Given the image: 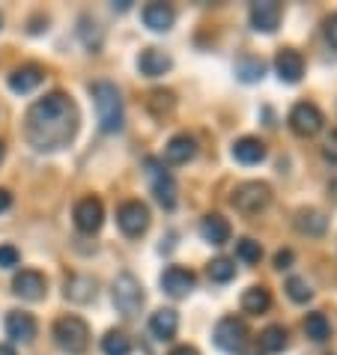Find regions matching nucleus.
I'll return each mask as SVG.
<instances>
[{
  "instance_id": "1",
  "label": "nucleus",
  "mask_w": 337,
  "mask_h": 355,
  "mask_svg": "<svg viewBox=\"0 0 337 355\" xmlns=\"http://www.w3.org/2000/svg\"><path fill=\"white\" fill-rule=\"evenodd\" d=\"M78 123H81V114H78L72 96L57 90L27 107L24 137L39 153H57L72 144V137L78 135Z\"/></svg>"
},
{
  "instance_id": "2",
  "label": "nucleus",
  "mask_w": 337,
  "mask_h": 355,
  "mask_svg": "<svg viewBox=\"0 0 337 355\" xmlns=\"http://www.w3.org/2000/svg\"><path fill=\"white\" fill-rule=\"evenodd\" d=\"M93 93V105H96V116H98V129L114 135L123 129V96L116 90V84L111 81H96L90 87Z\"/></svg>"
},
{
  "instance_id": "3",
  "label": "nucleus",
  "mask_w": 337,
  "mask_h": 355,
  "mask_svg": "<svg viewBox=\"0 0 337 355\" xmlns=\"http://www.w3.org/2000/svg\"><path fill=\"white\" fill-rule=\"evenodd\" d=\"M51 334H54L57 347L69 355H84L87 347H90V325H87L81 317H72V313L57 320Z\"/></svg>"
},
{
  "instance_id": "4",
  "label": "nucleus",
  "mask_w": 337,
  "mask_h": 355,
  "mask_svg": "<svg viewBox=\"0 0 337 355\" xmlns=\"http://www.w3.org/2000/svg\"><path fill=\"white\" fill-rule=\"evenodd\" d=\"M114 308L120 311L126 320H135L137 313H141V308H144V287H141V281H137L132 272L116 275V281H114Z\"/></svg>"
},
{
  "instance_id": "5",
  "label": "nucleus",
  "mask_w": 337,
  "mask_h": 355,
  "mask_svg": "<svg viewBox=\"0 0 337 355\" xmlns=\"http://www.w3.org/2000/svg\"><path fill=\"white\" fill-rule=\"evenodd\" d=\"M269 200H272V189H269L266 182H257V180L236 185L233 197H230V203H233L239 212H245V215L263 212L266 206H269Z\"/></svg>"
},
{
  "instance_id": "6",
  "label": "nucleus",
  "mask_w": 337,
  "mask_h": 355,
  "mask_svg": "<svg viewBox=\"0 0 337 355\" xmlns=\"http://www.w3.org/2000/svg\"><path fill=\"white\" fill-rule=\"evenodd\" d=\"M146 180H150L153 185V194H155V200L164 206V209H173L176 206V182H173V176L164 171V164L158 162V159H146Z\"/></svg>"
},
{
  "instance_id": "7",
  "label": "nucleus",
  "mask_w": 337,
  "mask_h": 355,
  "mask_svg": "<svg viewBox=\"0 0 337 355\" xmlns=\"http://www.w3.org/2000/svg\"><path fill=\"white\" fill-rule=\"evenodd\" d=\"M116 224H120V230L128 236V239H137V236H144L146 227H150V209H146V203H141V200H126L120 209H116Z\"/></svg>"
},
{
  "instance_id": "8",
  "label": "nucleus",
  "mask_w": 337,
  "mask_h": 355,
  "mask_svg": "<svg viewBox=\"0 0 337 355\" xmlns=\"http://www.w3.org/2000/svg\"><path fill=\"white\" fill-rule=\"evenodd\" d=\"M212 340H215V347L221 352H239V349H245V343H248V329H245L242 320L224 317L221 322L215 325Z\"/></svg>"
},
{
  "instance_id": "9",
  "label": "nucleus",
  "mask_w": 337,
  "mask_h": 355,
  "mask_svg": "<svg viewBox=\"0 0 337 355\" xmlns=\"http://www.w3.org/2000/svg\"><path fill=\"white\" fill-rule=\"evenodd\" d=\"M322 111L316 107L313 102H299L290 111V129L299 135V137H313V135H320L322 129Z\"/></svg>"
},
{
  "instance_id": "10",
  "label": "nucleus",
  "mask_w": 337,
  "mask_h": 355,
  "mask_svg": "<svg viewBox=\"0 0 337 355\" xmlns=\"http://www.w3.org/2000/svg\"><path fill=\"white\" fill-rule=\"evenodd\" d=\"M72 221L81 233H96L105 221V206L98 197H81L72 209Z\"/></svg>"
},
{
  "instance_id": "11",
  "label": "nucleus",
  "mask_w": 337,
  "mask_h": 355,
  "mask_svg": "<svg viewBox=\"0 0 337 355\" xmlns=\"http://www.w3.org/2000/svg\"><path fill=\"white\" fill-rule=\"evenodd\" d=\"M12 293L18 295V299H24V302H39V299H45V293H48V281H45L42 272L21 269L12 278Z\"/></svg>"
},
{
  "instance_id": "12",
  "label": "nucleus",
  "mask_w": 337,
  "mask_h": 355,
  "mask_svg": "<svg viewBox=\"0 0 337 355\" xmlns=\"http://www.w3.org/2000/svg\"><path fill=\"white\" fill-rule=\"evenodd\" d=\"M194 272L191 269H182V266H171V269H164L162 275V290L171 295V299H185L188 293L194 290Z\"/></svg>"
},
{
  "instance_id": "13",
  "label": "nucleus",
  "mask_w": 337,
  "mask_h": 355,
  "mask_svg": "<svg viewBox=\"0 0 337 355\" xmlns=\"http://www.w3.org/2000/svg\"><path fill=\"white\" fill-rule=\"evenodd\" d=\"M281 3H275V0H257L251 3V27L260 33H275L281 24Z\"/></svg>"
},
{
  "instance_id": "14",
  "label": "nucleus",
  "mask_w": 337,
  "mask_h": 355,
  "mask_svg": "<svg viewBox=\"0 0 337 355\" xmlns=\"http://www.w3.org/2000/svg\"><path fill=\"white\" fill-rule=\"evenodd\" d=\"M36 331H39V325H36L33 313H27V311H9L6 313V334L15 343H33Z\"/></svg>"
},
{
  "instance_id": "15",
  "label": "nucleus",
  "mask_w": 337,
  "mask_h": 355,
  "mask_svg": "<svg viewBox=\"0 0 337 355\" xmlns=\"http://www.w3.org/2000/svg\"><path fill=\"white\" fill-rule=\"evenodd\" d=\"M275 72L281 78L284 84H299L302 75H304V60L299 51H293V48H284V51H277L275 57Z\"/></svg>"
},
{
  "instance_id": "16",
  "label": "nucleus",
  "mask_w": 337,
  "mask_h": 355,
  "mask_svg": "<svg viewBox=\"0 0 337 355\" xmlns=\"http://www.w3.org/2000/svg\"><path fill=\"white\" fill-rule=\"evenodd\" d=\"M96 293H98V284L90 275H72V278H66V284H63V295L72 304H90L96 299Z\"/></svg>"
},
{
  "instance_id": "17",
  "label": "nucleus",
  "mask_w": 337,
  "mask_h": 355,
  "mask_svg": "<svg viewBox=\"0 0 337 355\" xmlns=\"http://www.w3.org/2000/svg\"><path fill=\"white\" fill-rule=\"evenodd\" d=\"M42 81H45V69L36 66V63H27V66H18L15 72L9 75V90L12 93H33Z\"/></svg>"
},
{
  "instance_id": "18",
  "label": "nucleus",
  "mask_w": 337,
  "mask_h": 355,
  "mask_svg": "<svg viewBox=\"0 0 337 355\" xmlns=\"http://www.w3.org/2000/svg\"><path fill=\"white\" fill-rule=\"evenodd\" d=\"M171 54L162 51V48H144L141 57H137V69H141V75L146 78H162L164 72H171Z\"/></svg>"
},
{
  "instance_id": "19",
  "label": "nucleus",
  "mask_w": 337,
  "mask_h": 355,
  "mask_svg": "<svg viewBox=\"0 0 337 355\" xmlns=\"http://www.w3.org/2000/svg\"><path fill=\"white\" fill-rule=\"evenodd\" d=\"M197 155V141L191 135H173L164 146V159L167 164H188Z\"/></svg>"
},
{
  "instance_id": "20",
  "label": "nucleus",
  "mask_w": 337,
  "mask_h": 355,
  "mask_svg": "<svg viewBox=\"0 0 337 355\" xmlns=\"http://www.w3.org/2000/svg\"><path fill=\"white\" fill-rule=\"evenodd\" d=\"M173 21H176L173 6H167V3H150V6H144V24L150 27V31L167 33L173 27Z\"/></svg>"
},
{
  "instance_id": "21",
  "label": "nucleus",
  "mask_w": 337,
  "mask_h": 355,
  "mask_svg": "<svg viewBox=\"0 0 337 355\" xmlns=\"http://www.w3.org/2000/svg\"><path fill=\"white\" fill-rule=\"evenodd\" d=\"M150 331L155 334L158 340H173L176 331H180V313H176L173 308L155 311L153 320H150Z\"/></svg>"
},
{
  "instance_id": "22",
  "label": "nucleus",
  "mask_w": 337,
  "mask_h": 355,
  "mask_svg": "<svg viewBox=\"0 0 337 355\" xmlns=\"http://www.w3.org/2000/svg\"><path fill=\"white\" fill-rule=\"evenodd\" d=\"M200 236H203V242H209V245H224V242H230V221L224 218V215H206V218L200 221Z\"/></svg>"
},
{
  "instance_id": "23",
  "label": "nucleus",
  "mask_w": 337,
  "mask_h": 355,
  "mask_svg": "<svg viewBox=\"0 0 337 355\" xmlns=\"http://www.w3.org/2000/svg\"><path fill=\"white\" fill-rule=\"evenodd\" d=\"M233 159L239 164H260L266 159V144L260 137H239L233 144Z\"/></svg>"
},
{
  "instance_id": "24",
  "label": "nucleus",
  "mask_w": 337,
  "mask_h": 355,
  "mask_svg": "<svg viewBox=\"0 0 337 355\" xmlns=\"http://www.w3.org/2000/svg\"><path fill=\"white\" fill-rule=\"evenodd\" d=\"M325 227H329V218L320 209H299L295 212V230L304 236H322Z\"/></svg>"
},
{
  "instance_id": "25",
  "label": "nucleus",
  "mask_w": 337,
  "mask_h": 355,
  "mask_svg": "<svg viewBox=\"0 0 337 355\" xmlns=\"http://www.w3.org/2000/svg\"><path fill=\"white\" fill-rule=\"evenodd\" d=\"M272 308V293L266 287H248L242 293V311L245 313H254V317H260Z\"/></svg>"
},
{
  "instance_id": "26",
  "label": "nucleus",
  "mask_w": 337,
  "mask_h": 355,
  "mask_svg": "<svg viewBox=\"0 0 337 355\" xmlns=\"http://www.w3.org/2000/svg\"><path fill=\"white\" fill-rule=\"evenodd\" d=\"M260 347L266 352H284L286 347H290V334H286L284 325H269V329H263L260 334Z\"/></svg>"
},
{
  "instance_id": "27",
  "label": "nucleus",
  "mask_w": 337,
  "mask_h": 355,
  "mask_svg": "<svg viewBox=\"0 0 337 355\" xmlns=\"http://www.w3.org/2000/svg\"><path fill=\"white\" fill-rule=\"evenodd\" d=\"M266 72V63L260 60V57H251V54H245L236 60V75H239V81L245 84H254V81H260Z\"/></svg>"
},
{
  "instance_id": "28",
  "label": "nucleus",
  "mask_w": 337,
  "mask_h": 355,
  "mask_svg": "<svg viewBox=\"0 0 337 355\" xmlns=\"http://www.w3.org/2000/svg\"><path fill=\"white\" fill-rule=\"evenodd\" d=\"M102 352L105 355H132V338L120 329H111L102 338Z\"/></svg>"
},
{
  "instance_id": "29",
  "label": "nucleus",
  "mask_w": 337,
  "mask_h": 355,
  "mask_svg": "<svg viewBox=\"0 0 337 355\" xmlns=\"http://www.w3.org/2000/svg\"><path fill=\"white\" fill-rule=\"evenodd\" d=\"M304 334L311 338L313 343H322V340H329V334H331V325H329V317L325 313H307V320H304Z\"/></svg>"
},
{
  "instance_id": "30",
  "label": "nucleus",
  "mask_w": 337,
  "mask_h": 355,
  "mask_svg": "<svg viewBox=\"0 0 337 355\" xmlns=\"http://www.w3.org/2000/svg\"><path fill=\"white\" fill-rule=\"evenodd\" d=\"M209 278L218 281V284L233 281L236 278V260H230V257H215L209 263Z\"/></svg>"
},
{
  "instance_id": "31",
  "label": "nucleus",
  "mask_w": 337,
  "mask_h": 355,
  "mask_svg": "<svg viewBox=\"0 0 337 355\" xmlns=\"http://www.w3.org/2000/svg\"><path fill=\"white\" fill-rule=\"evenodd\" d=\"M78 33H81L84 45L90 48L93 54L102 51V31H98V24H96V21H90V18H81V27H78Z\"/></svg>"
},
{
  "instance_id": "32",
  "label": "nucleus",
  "mask_w": 337,
  "mask_h": 355,
  "mask_svg": "<svg viewBox=\"0 0 337 355\" xmlns=\"http://www.w3.org/2000/svg\"><path fill=\"white\" fill-rule=\"evenodd\" d=\"M146 105H150V111L155 114V116H164V114H171L173 111V93L171 90H153L150 93V102H146Z\"/></svg>"
},
{
  "instance_id": "33",
  "label": "nucleus",
  "mask_w": 337,
  "mask_h": 355,
  "mask_svg": "<svg viewBox=\"0 0 337 355\" xmlns=\"http://www.w3.org/2000/svg\"><path fill=\"white\" fill-rule=\"evenodd\" d=\"M236 257H239L242 263H248V266L260 263V257H263L260 242H254V239H239V242H236Z\"/></svg>"
},
{
  "instance_id": "34",
  "label": "nucleus",
  "mask_w": 337,
  "mask_h": 355,
  "mask_svg": "<svg viewBox=\"0 0 337 355\" xmlns=\"http://www.w3.org/2000/svg\"><path fill=\"white\" fill-rule=\"evenodd\" d=\"M286 295H290L293 302L304 304V302L313 299V290H311V284H307L304 278H290V281H286Z\"/></svg>"
},
{
  "instance_id": "35",
  "label": "nucleus",
  "mask_w": 337,
  "mask_h": 355,
  "mask_svg": "<svg viewBox=\"0 0 337 355\" xmlns=\"http://www.w3.org/2000/svg\"><path fill=\"white\" fill-rule=\"evenodd\" d=\"M21 263V254L12 245H0V269H15Z\"/></svg>"
},
{
  "instance_id": "36",
  "label": "nucleus",
  "mask_w": 337,
  "mask_h": 355,
  "mask_svg": "<svg viewBox=\"0 0 337 355\" xmlns=\"http://www.w3.org/2000/svg\"><path fill=\"white\" fill-rule=\"evenodd\" d=\"M293 260H295V254L290 251V248H284V251H277L275 254V266H277V269H290V266H293Z\"/></svg>"
},
{
  "instance_id": "37",
  "label": "nucleus",
  "mask_w": 337,
  "mask_h": 355,
  "mask_svg": "<svg viewBox=\"0 0 337 355\" xmlns=\"http://www.w3.org/2000/svg\"><path fill=\"white\" fill-rule=\"evenodd\" d=\"M322 153H325V159H329V162H337V129L329 135V141H325Z\"/></svg>"
},
{
  "instance_id": "38",
  "label": "nucleus",
  "mask_w": 337,
  "mask_h": 355,
  "mask_svg": "<svg viewBox=\"0 0 337 355\" xmlns=\"http://www.w3.org/2000/svg\"><path fill=\"white\" fill-rule=\"evenodd\" d=\"M325 36H329V42L337 48V12L329 18V21H325Z\"/></svg>"
},
{
  "instance_id": "39",
  "label": "nucleus",
  "mask_w": 337,
  "mask_h": 355,
  "mask_svg": "<svg viewBox=\"0 0 337 355\" xmlns=\"http://www.w3.org/2000/svg\"><path fill=\"white\" fill-rule=\"evenodd\" d=\"M12 209V194H9L6 189H0V215Z\"/></svg>"
},
{
  "instance_id": "40",
  "label": "nucleus",
  "mask_w": 337,
  "mask_h": 355,
  "mask_svg": "<svg viewBox=\"0 0 337 355\" xmlns=\"http://www.w3.org/2000/svg\"><path fill=\"white\" fill-rule=\"evenodd\" d=\"M171 355H200V352H197L194 347H176Z\"/></svg>"
},
{
  "instance_id": "41",
  "label": "nucleus",
  "mask_w": 337,
  "mask_h": 355,
  "mask_svg": "<svg viewBox=\"0 0 337 355\" xmlns=\"http://www.w3.org/2000/svg\"><path fill=\"white\" fill-rule=\"evenodd\" d=\"M128 3H132V0H120V3H114V9H120V12H126Z\"/></svg>"
},
{
  "instance_id": "42",
  "label": "nucleus",
  "mask_w": 337,
  "mask_h": 355,
  "mask_svg": "<svg viewBox=\"0 0 337 355\" xmlns=\"http://www.w3.org/2000/svg\"><path fill=\"white\" fill-rule=\"evenodd\" d=\"M0 355H15V349L6 347V343H0Z\"/></svg>"
},
{
  "instance_id": "43",
  "label": "nucleus",
  "mask_w": 337,
  "mask_h": 355,
  "mask_svg": "<svg viewBox=\"0 0 337 355\" xmlns=\"http://www.w3.org/2000/svg\"><path fill=\"white\" fill-rule=\"evenodd\" d=\"M3 159H6V146H3V141H0V164H3Z\"/></svg>"
},
{
  "instance_id": "44",
  "label": "nucleus",
  "mask_w": 337,
  "mask_h": 355,
  "mask_svg": "<svg viewBox=\"0 0 337 355\" xmlns=\"http://www.w3.org/2000/svg\"><path fill=\"white\" fill-rule=\"evenodd\" d=\"M242 355H260V349H251V352H242Z\"/></svg>"
},
{
  "instance_id": "45",
  "label": "nucleus",
  "mask_w": 337,
  "mask_h": 355,
  "mask_svg": "<svg viewBox=\"0 0 337 355\" xmlns=\"http://www.w3.org/2000/svg\"><path fill=\"white\" fill-rule=\"evenodd\" d=\"M0 27H3V15H0Z\"/></svg>"
}]
</instances>
